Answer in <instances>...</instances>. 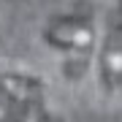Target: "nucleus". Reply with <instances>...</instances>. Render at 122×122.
<instances>
[{
  "label": "nucleus",
  "mask_w": 122,
  "mask_h": 122,
  "mask_svg": "<svg viewBox=\"0 0 122 122\" xmlns=\"http://www.w3.org/2000/svg\"><path fill=\"white\" fill-rule=\"evenodd\" d=\"M44 38L54 49H76V52H84L95 41V30L87 22H79V19H54L44 30Z\"/></svg>",
  "instance_id": "1"
},
{
  "label": "nucleus",
  "mask_w": 122,
  "mask_h": 122,
  "mask_svg": "<svg viewBox=\"0 0 122 122\" xmlns=\"http://www.w3.org/2000/svg\"><path fill=\"white\" fill-rule=\"evenodd\" d=\"M3 92L5 100L14 106H33V103H44V87L38 79L22 76V73H3Z\"/></svg>",
  "instance_id": "2"
},
{
  "label": "nucleus",
  "mask_w": 122,
  "mask_h": 122,
  "mask_svg": "<svg viewBox=\"0 0 122 122\" xmlns=\"http://www.w3.org/2000/svg\"><path fill=\"white\" fill-rule=\"evenodd\" d=\"M100 76L106 87H117L122 81V38L109 35L106 46L100 52Z\"/></svg>",
  "instance_id": "3"
},
{
  "label": "nucleus",
  "mask_w": 122,
  "mask_h": 122,
  "mask_svg": "<svg viewBox=\"0 0 122 122\" xmlns=\"http://www.w3.org/2000/svg\"><path fill=\"white\" fill-rule=\"evenodd\" d=\"M0 103H8L5 100V92H3V79H0Z\"/></svg>",
  "instance_id": "4"
},
{
  "label": "nucleus",
  "mask_w": 122,
  "mask_h": 122,
  "mask_svg": "<svg viewBox=\"0 0 122 122\" xmlns=\"http://www.w3.org/2000/svg\"><path fill=\"white\" fill-rule=\"evenodd\" d=\"M46 122H60V119H54V117H49V119H46Z\"/></svg>",
  "instance_id": "5"
},
{
  "label": "nucleus",
  "mask_w": 122,
  "mask_h": 122,
  "mask_svg": "<svg viewBox=\"0 0 122 122\" xmlns=\"http://www.w3.org/2000/svg\"><path fill=\"white\" fill-rule=\"evenodd\" d=\"M119 11H122V0H119Z\"/></svg>",
  "instance_id": "6"
}]
</instances>
